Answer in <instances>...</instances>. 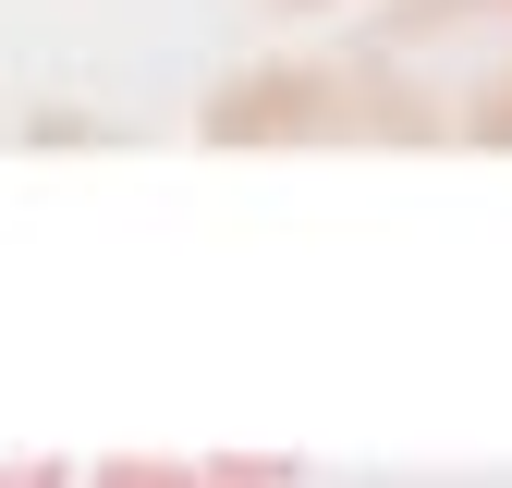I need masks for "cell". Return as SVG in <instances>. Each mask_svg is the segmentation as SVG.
<instances>
[{
    "label": "cell",
    "instance_id": "obj_1",
    "mask_svg": "<svg viewBox=\"0 0 512 488\" xmlns=\"http://www.w3.org/2000/svg\"><path fill=\"white\" fill-rule=\"evenodd\" d=\"M354 61L391 147H512V0H391Z\"/></svg>",
    "mask_w": 512,
    "mask_h": 488
},
{
    "label": "cell",
    "instance_id": "obj_2",
    "mask_svg": "<svg viewBox=\"0 0 512 488\" xmlns=\"http://www.w3.org/2000/svg\"><path fill=\"white\" fill-rule=\"evenodd\" d=\"M208 147H391V110H378L366 61H256L208 98Z\"/></svg>",
    "mask_w": 512,
    "mask_h": 488
},
{
    "label": "cell",
    "instance_id": "obj_3",
    "mask_svg": "<svg viewBox=\"0 0 512 488\" xmlns=\"http://www.w3.org/2000/svg\"><path fill=\"white\" fill-rule=\"evenodd\" d=\"M98 488H293V464H171V452H122V464H98Z\"/></svg>",
    "mask_w": 512,
    "mask_h": 488
},
{
    "label": "cell",
    "instance_id": "obj_4",
    "mask_svg": "<svg viewBox=\"0 0 512 488\" xmlns=\"http://www.w3.org/2000/svg\"><path fill=\"white\" fill-rule=\"evenodd\" d=\"M0 488H74V476H61V464L37 452V464H0Z\"/></svg>",
    "mask_w": 512,
    "mask_h": 488
},
{
    "label": "cell",
    "instance_id": "obj_5",
    "mask_svg": "<svg viewBox=\"0 0 512 488\" xmlns=\"http://www.w3.org/2000/svg\"><path fill=\"white\" fill-rule=\"evenodd\" d=\"M293 13H317V0H293Z\"/></svg>",
    "mask_w": 512,
    "mask_h": 488
}]
</instances>
